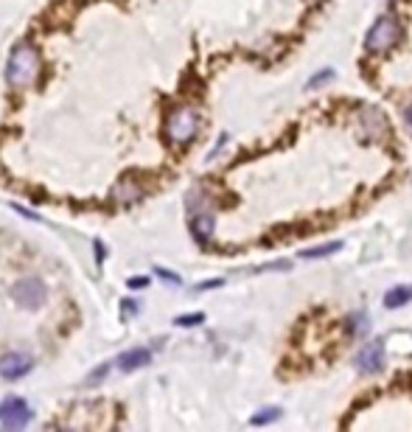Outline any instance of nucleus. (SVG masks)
Masks as SVG:
<instances>
[{"mask_svg":"<svg viewBox=\"0 0 412 432\" xmlns=\"http://www.w3.org/2000/svg\"><path fill=\"white\" fill-rule=\"evenodd\" d=\"M40 74V53L31 42H20L12 48L6 62V82L12 88H28Z\"/></svg>","mask_w":412,"mask_h":432,"instance_id":"f257e3e1","label":"nucleus"},{"mask_svg":"<svg viewBox=\"0 0 412 432\" xmlns=\"http://www.w3.org/2000/svg\"><path fill=\"white\" fill-rule=\"evenodd\" d=\"M199 132V113L194 107H174L166 118V138L177 147L191 143L194 135Z\"/></svg>","mask_w":412,"mask_h":432,"instance_id":"f03ea898","label":"nucleus"},{"mask_svg":"<svg viewBox=\"0 0 412 432\" xmlns=\"http://www.w3.org/2000/svg\"><path fill=\"white\" fill-rule=\"evenodd\" d=\"M398 40H401V23H398V17L384 15V17H379V20L373 23V28L368 31V37H365V51H368V53H384V51H390Z\"/></svg>","mask_w":412,"mask_h":432,"instance_id":"7ed1b4c3","label":"nucleus"},{"mask_svg":"<svg viewBox=\"0 0 412 432\" xmlns=\"http://www.w3.org/2000/svg\"><path fill=\"white\" fill-rule=\"evenodd\" d=\"M12 298L23 306V309H40L48 298V290H45V283L40 278H23L15 283V290H12Z\"/></svg>","mask_w":412,"mask_h":432,"instance_id":"20e7f679","label":"nucleus"},{"mask_svg":"<svg viewBox=\"0 0 412 432\" xmlns=\"http://www.w3.org/2000/svg\"><path fill=\"white\" fill-rule=\"evenodd\" d=\"M31 421V407L23 399H3L0 401V424L9 429H23Z\"/></svg>","mask_w":412,"mask_h":432,"instance_id":"39448f33","label":"nucleus"},{"mask_svg":"<svg viewBox=\"0 0 412 432\" xmlns=\"http://www.w3.org/2000/svg\"><path fill=\"white\" fill-rule=\"evenodd\" d=\"M384 368V340H370L357 354V371L359 374H379Z\"/></svg>","mask_w":412,"mask_h":432,"instance_id":"423d86ee","label":"nucleus"},{"mask_svg":"<svg viewBox=\"0 0 412 432\" xmlns=\"http://www.w3.org/2000/svg\"><path fill=\"white\" fill-rule=\"evenodd\" d=\"M31 365H34V359L28 354H20V351L3 354L0 356V376L9 379V382H17L31 371Z\"/></svg>","mask_w":412,"mask_h":432,"instance_id":"0eeeda50","label":"nucleus"},{"mask_svg":"<svg viewBox=\"0 0 412 432\" xmlns=\"http://www.w3.org/2000/svg\"><path fill=\"white\" fill-rule=\"evenodd\" d=\"M152 363V351L149 348H129V351H123L121 356H118V368L123 371V374H129V371H137V368H144V365H149Z\"/></svg>","mask_w":412,"mask_h":432,"instance_id":"6e6552de","label":"nucleus"},{"mask_svg":"<svg viewBox=\"0 0 412 432\" xmlns=\"http://www.w3.org/2000/svg\"><path fill=\"white\" fill-rule=\"evenodd\" d=\"M191 233L199 244H208L214 236V216L211 213H191Z\"/></svg>","mask_w":412,"mask_h":432,"instance_id":"1a4fd4ad","label":"nucleus"},{"mask_svg":"<svg viewBox=\"0 0 412 432\" xmlns=\"http://www.w3.org/2000/svg\"><path fill=\"white\" fill-rule=\"evenodd\" d=\"M137 197H141V188L135 185L132 177H123V180L115 185V191H112V199H115L118 205H129V202H135Z\"/></svg>","mask_w":412,"mask_h":432,"instance_id":"9d476101","label":"nucleus"},{"mask_svg":"<svg viewBox=\"0 0 412 432\" xmlns=\"http://www.w3.org/2000/svg\"><path fill=\"white\" fill-rule=\"evenodd\" d=\"M412 301V286H395L384 295V306L387 309H398V306H406Z\"/></svg>","mask_w":412,"mask_h":432,"instance_id":"9b49d317","label":"nucleus"},{"mask_svg":"<svg viewBox=\"0 0 412 432\" xmlns=\"http://www.w3.org/2000/svg\"><path fill=\"white\" fill-rule=\"evenodd\" d=\"M281 418V410L278 407H266L264 413H255L252 418H250V424L252 426H264V424H272V421H278Z\"/></svg>","mask_w":412,"mask_h":432,"instance_id":"f8f14e48","label":"nucleus"},{"mask_svg":"<svg viewBox=\"0 0 412 432\" xmlns=\"http://www.w3.org/2000/svg\"><path fill=\"white\" fill-rule=\"evenodd\" d=\"M336 250H342V242H328V244H320V247H314V250H306L303 258H323V256H331V253H336Z\"/></svg>","mask_w":412,"mask_h":432,"instance_id":"ddd939ff","label":"nucleus"},{"mask_svg":"<svg viewBox=\"0 0 412 432\" xmlns=\"http://www.w3.org/2000/svg\"><path fill=\"white\" fill-rule=\"evenodd\" d=\"M334 79V70L328 67V70H317V76H311L309 82H306V88L311 90V88H320V85H325V82H331Z\"/></svg>","mask_w":412,"mask_h":432,"instance_id":"4468645a","label":"nucleus"},{"mask_svg":"<svg viewBox=\"0 0 412 432\" xmlns=\"http://www.w3.org/2000/svg\"><path fill=\"white\" fill-rule=\"evenodd\" d=\"M202 320H205V315H202V312H196V315H180V317H174V323H177V326H182V329L199 326Z\"/></svg>","mask_w":412,"mask_h":432,"instance_id":"2eb2a0df","label":"nucleus"},{"mask_svg":"<svg viewBox=\"0 0 412 432\" xmlns=\"http://www.w3.org/2000/svg\"><path fill=\"white\" fill-rule=\"evenodd\" d=\"M365 326H368L365 315H354V317H348V331H351V334H359Z\"/></svg>","mask_w":412,"mask_h":432,"instance_id":"dca6fc26","label":"nucleus"},{"mask_svg":"<svg viewBox=\"0 0 412 432\" xmlns=\"http://www.w3.org/2000/svg\"><path fill=\"white\" fill-rule=\"evenodd\" d=\"M107 371H110V365H101L96 374H90V376H87V385H98V382L107 376Z\"/></svg>","mask_w":412,"mask_h":432,"instance_id":"f3484780","label":"nucleus"},{"mask_svg":"<svg viewBox=\"0 0 412 432\" xmlns=\"http://www.w3.org/2000/svg\"><path fill=\"white\" fill-rule=\"evenodd\" d=\"M157 275H160L163 281H169V283H174V286H180V283H182V281H180V278H177L174 272H169V269H157Z\"/></svg>","mask_w":412,"mask_h":432,"instance_id":"a211bd4d","label":"nucleus"},{"mask_svg":"<svg viewBox=\"0 0 412 432\" xmlns=\"http://www.w3.org/2000/svg\"><path fill=\"white\" fill-rule=\"evenodd\" d=\"M146 283H149L146 278H132V281H129V286H132V290H144Z\"/></svg>","mask_w":412,"mask_h":432,"instance_id":"6ab92c4d","label":"nucleus"},{"mask_svg":"<svg viewBox=\"0 0 412 432\" xmlns=\"http://www.w3.org/2000/svg\"><path fill=\"white\" fill-rule=\"evenodd\" d=\"M404 124H406V129L412 132V104H409V107L404 110Z\"/></svg>","mask_w":412,"mask_h":432,"instance_id":"aec40b11","label":"nucleus"},{"mask_svg":"<svg viewBox=\"0 0 412 432\" xmlns=\"http://www.w3.org/2000/svg\"><path fill=\"white\" fill-rule=\"evenodd\" d=\"M214 286H222V281H208V283H199L196 290H214Z\"/></svg>","mask_w":412,"mask_h":432,"instance_id":"412c9836","label":"nucleus"}]
</instances>
